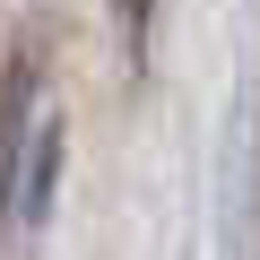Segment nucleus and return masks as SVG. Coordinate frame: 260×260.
I'll return each mask as SVG.
<instances>
[{"mask_svg":"<svg viewBox=\"0 0 260 260\" xmlns=\"http://www.w3.org/2000/svg\"><path fill=\"white\" fill-rule=\"evenodd\" d=\"M121 26H130V52L148 44V0H121Z\"/></svg>","mask_w":260,"mask_h":260,"instance_id":"1","label":"nucleus"}]
</instances>
